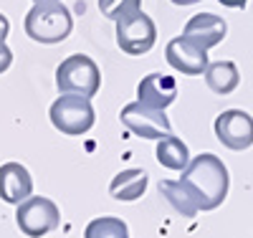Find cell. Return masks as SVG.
Here are the masks:
<instances>
[{"mask_svg":"<svg viewBox=\"0 0 253 238\" xmlns=\"http://www.w3.org/2000/svg\"><path fill=\"white\" fill-rule=\"evenodd\" d=\"M157 162L162 165V167H167V170H175V172H182L187 165H190V149H187V144L180 140V137H175V135H170V137H165V140H160L157 142Z\"/></svg>","mask_w":253,"mask_h":238,"instance_id":"9a60e30c","label":"cell"},{"mask_svg":"<svg viewBox=\"0 0 253 238\" xmlns=\"http://www.w3.org/2000/svg\"><path fill=\"white\" fill-rule=\"evenodd\" d=\"M99 10L101 15H107L109 20L117 23V20L142 10V0H99Z\"/></svg>","mask_w":253,"mask_h":238,"instance_id":"ac0fdd59","label":"cell"},{"mask_svg":"<svg viewBox=\"0 0 253 238\" xmlns=\"http://www.w3.org/2000/svg\"><path fill=\"white\" fill-rule=\"evenodd\" d=\"M225 33H228L225 20L215 13H198V15L190 18L185 23V28H182V38L193 41L195 46H200L205 51L218 46V43L225 38Z\"/></svg>","mask_w":253,"mask_h":238,"instance_id":"30bf717a","label":"cell"},{"mask_svg":"<svg viewBox=\"0 0 253 238\" xmlns=\"http://www.w3.org/2000/svg\"><path fill=\"white\" fill-rule=\"evenodd\" d=\"M84 238H129V228H126V223L122 218L101 215V218H94L86 226Z\"/></svg>","mask_w":253,"mask_h":238,"instance_id":"e0dca14e","label":"cell"},{"mask_svg":"<svg viewBox=\"0 0 253 238\" xmlns=\"http://www.w3.org/2000/svg\"><path fill=\"white\" fill-rule=\"evenodd\" d=\"M215 137L233 152H243L253 144V117L243 109H225L215 119Z\"/></svg>","mask_w":253,"mask_h":238,"instance_id":"ba28073f","label":"cell"},{"mask_svg":"<svg viewBox=\"0 0 253 238\" xmlns=\"http://www.w3.org/2000/svg\"><path fill=\"white\" fill-rule=\"evenodd\" d=\"M160 192H162V198H167V203H170L180 215H185V218H193V215H198L195 200L190 198L187 188H185L180 180H160Z\"/></svg>","mask_w":253,"mask_h":238,"instance_id":"2e32d148","label":"cell"},{"mask_svg":"<svg viewBox=\"0 0 253 238\" xmlns=\"http://www.w3.org/2000/svg\"><path fill=\"white\" fill-rule=\"evenodd\" d=\"M33 195V178L20 162L0 165V198L5 203L20 205L26 198Z\"/></svg>","mask_w":253,"mask_h":238,"instance_id":"8fae6325","label":"cell"},{"mask_svg":"<svg viewBox=\"0 0 253 238\" xmlns=\"http://www.w3.org/2000/svg\"><path fill=\"white\" fill-rule=\"evenodd\" d=\"M170 3H175V5H195V3H200V0H170Z\"/></svg>","mask_w":253,"mask_h":238,"instance_id":"7402d4cb","label":"cell"},{"mask_svg":"<svg viewBox=\"0 0 253 238\" xmlns=\"http://www.w3.org/2000/svg\"><path fill=\"white\" fill-rule=\"evenodd\" d=\"M203 76H205L208 89L220 94V96L233 94L238 89V84H241V74H238V66L233 61H213V63H208V69H205Z\"/></svg>","mask_w":253,"mask_h":238,"instance_id":"5bb4252c","label":"cell"},{"mask_svg":"<svg viewBox=\"0 0 253 238\" xmlns=\"http://www.w3.org/2000/svg\"><path fill=\"white\" fill-rule=\"evenodd\" d=\"M10 63H13V51L5 46V43H0V74L8 71Z\"/></svg>","mask_w":253,"mask_h":238,"instance_id":"d6986e66","label":"cell"},{"mask_svg":"<svg viewBox=\"0 0 253 238\" xmlns=\"http://www.w3.org/2000/svg\"><path fill=\"white\" fill-rule=\"evenodd\" d=\"M180 183L187 188L198 210H215L225 200L230 188L228 167L213 152H203L190 160V165L182 170Z\"/></svg>","mask_w":253,"mask_h":238,"instance_id":"6da1fadb","label":"cell"},{"mask_svg":"<svg viewBox=\"0 0 253 238\" xmlns=\"http://www.w3.org/2000/svg\"><path fill=\"white\" fill-rule=\"evenodd\" d=\"M56 86L61 94H74V96H96L101 89V74L94 58L74 53L69 58H63L56 69Z\"/></svg>","mask_w":253,"mask_h":238,"instance_id":"3957f363","label":"cell"},{"mask_svg":"<svg viewBox=\"0 0 253 238\" xmlns=\"http://www.w3.org/2000/svg\"><path fill=\"white\" fill-rule=\"evenodd\" d=\"M175 99H177V84L172 76L147 74L137 86V101L152 106V109H167Z\"/></svg>","mask_w":253,"mask_h":238,"instance_id":"7c38bea8","label":"cell"},{"mask_svg":"<svg viewBox=\"0 0 253 238\" xmlns=\"http://www.w3.org/2000/svg\"><path fill=\"white\" fill-rule=\"evenodd\" d=\"M15 223L20 233H26L28 238H41L51 231L58 228L61 223V210L51 198L43 195H31L15 210Z\"/></svg>","mask_w":253,"mask_h":238,"instance_id":"5b68a950","label":"cell"},{"mask_svg":"<svg viewBox=\"0 0 253 238\" xmlns=\"http://www.w3.org/2000/svg\"><path fill=\"white\" fill-rule=\"evenodd\" d=\"M147 172L144 170H122L119 175H114V180L109 183V195L114 200L122 203H132L139 200L147 190Z\"/></svg>","mask_w":253,"mask_h":238,"instance_id":"4fadbf2b","label":"cell"},{"mask_svg":"<svg viewBox=\"0 0 253 238\" xmlns=\"http://www.w3.org/2000/svg\"><path fill=\"white\" fill-rule=\"evenodd\" d=\"M218 3L225 5V8H246L248 0H218Z\"/></svg>","mask_w":253,"mask_h":238,"instance_id":"44dd1931","label":"cell"},{"mask_svg":"<svg viewBox=\"0 0 253 238\" xmlns=\"http://www.w3.org/2000/svg\"><path fill=\"white\" fill-rule=\"evenodd\" d=\"M23 26L26 36L38 43H61L71 36L74 18L63 3H33Z\"/></svg>","mask_w":253,"mask_h":238,"instance_id":"7a4b0ae2","label":"cell"},{"mask_svg":"<svg viewBox=\"0 0 253 238\" xmlns=\"http://www.w3.org/2000/svg\"><path fill=\"white\" fill-rule=\"evenodd\" d=\"M33 3H61V0H33Z\"/></svg>","mask_w":253,"mask_h":238,"instance_id":"603a6c76","label":"cell"},{"mask_svg":"<svg viewBox=\"0 0 253 238\" xmlns=\"http://www.w3.org/2000/svg\"><path fill=\"white\" fill-rule=\"evenodd\" d=\"M51 124L61 135L81 137L94 127V106L86 96H74V94H61L48 109Z\"/></svg>","mask_w":253,"mask_h":238,"instance_id":"277c9868","label":"cell"},{"mask_svg":"<svg viewBox=\"0 0 253 238\" xmlns=\"http://www.w3.org/2000/svg\"><path fill=\"white\" fill-rule=\"evenodd\" d=\"M155 41H157V26L147 13L137 10L132 15L117 20V46L126 56L150 53Z\"/></svg>","mask_w":253,"mask_h":238,"instance_id":"52a82bcc","label":"cell"},{"mask_svg":"<svg viewBox=\"0 0 253 238\" xmlns=\"http://www.w3.org/2000/svg\"><path fill=\"white\" fill-rule=\"evenodd\" d=\"M119 119L132 135L144 137V140L160 142V140L172 135V124L167 119L165 109H152V106H147L142 101H129L119 112Z\"/></svg>","mask_w":253,"mask_h":238,"instance_id":"8992f818","label":"cell"},{"mask_svg":"<svg viewBox=\"0 0 253 238\" xmlns=\"http://www.w3.org/2000/svg\"><path fill=\"white\" fill-rule=\"evenodd\" d=\"M8 33H10V23H8V18L0 13V43H5Z\"/></svg>","mask_w":253,"mask_h":238,"instance_id":"ffe728a7","label":"cell"},{"mask_svg":"<svg viewBox=\"0 0 253 238\" xmlns=\"http://www.w3.org/2000/svg\"><path fill=\"white\" fill-rule=\"evenodd\" d=\"M165 56H167V63L185 74V76H203L205 69H208V51L195 46L193 41H187L182 36L172 38L170 43H167V48H165Z\"/></svg>","mask_w":253,"mask_h":238,"instance_id":"9c48e42d","label":"cell"}]
</instances>
